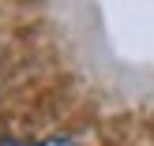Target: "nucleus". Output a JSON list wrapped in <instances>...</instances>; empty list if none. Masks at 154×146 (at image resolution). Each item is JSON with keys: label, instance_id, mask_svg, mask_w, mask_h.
I'll return each instance as SVG.
<instances>
[{"label": "nucleus", "instance_id": "1", "mask_svg": "<svg viewBox=\"0 0 154 146\" xmlns=\"http://www.w3.org/2000/svg\"><path fill=\"white\" fill-rule=\"evenodd\" d=\"M38 146H79V142L68 139V135H53V139H45V142H38Z\"/></svg>", "mask_w": 154, "mask_h": 146}, {"label": "nucleus", "instance_id": "2", "mask_svg": "<svg viewBox=\"0 0 154 146\" xmlns=\"http://www.w3.org/2000/svg\"><path fill=\"white\" fill-rule=\"evenodd\" d=\"M0 146H26L23 139H0Z\"/></svg>", "mask_w": 154, "mask_h": 146}]
</instances>
